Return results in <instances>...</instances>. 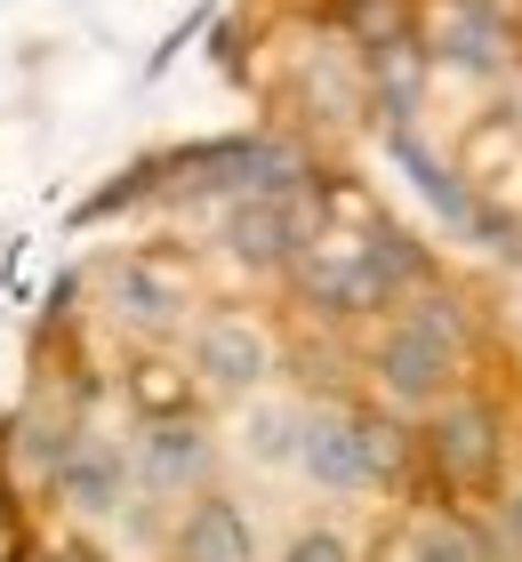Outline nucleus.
I'll use <instances>...</instances> for the list:
<instances>
[{
  "label": "nucleus",
  "mask_w": 522,
  "mask_h": 562,
  "mask_svg": "<svg viewBox=\"0 0 522 562\" xmlns=\"http://www.w3.org/2000/svg\"><path fill=\"white\" fill-rule=\"evenodd\" d=\"M242 411V426H233V442L225 450H242L249 467H298V434H306V402L298 394H249V402H233Z\"/></svg>",
  "instance_id": "nucleus-14"
},
{
  "label": "nucleus",
  "mask_w": 522,
  "mask_h": 562,
  "mask_svg": "<svg viewBox=\"0 0 522 562\" xmlns=\"http://www.w3.org/2000/svg\"><path fill=\"white\" fill-rule=\"evenodd\" d=\"M426 273H434V258L402 234L395 217L346 225V210H337V177H330V217L306 234V249L290 258V273H281V290H290L313 322L354 329V322L395 314L402 290H418Z\"/></svg>",
  "instance_id": "nucleus-1"
},
{
  "label": "nucleus",
  "mask_w": 522,
  "mask_h": 562,
  "mask_svg": "<svg viewBox=\"0 0 522 562\" xmlns=\"http://www.w3.org/2000/svg\"><path fill=\"white\" fill-rule=\"evenodd\" d=\"M81 297H89V266H65L57 281H48V297H41V314H33V362L81 338Z\"/></svg>",
  "instance_id": "nucleus-17"
},
{
  "label": "nucleus",
  "mask_w": 522,
  "mask_h": 562,
  "mask_svg": "<svg viewBox=\"0 0 522 562\" xmlns=\"http://www.w3.org/2000/svg\"><path fill=\"white\" fill-rule=\"evenodd\" d=\"M507 450H514L507 411L490 394H475V386H451L434 411H418V467H426L434 498H458V506L499 498Z\"/></svg>",
  "instance_id": "nucleus-5"
},
{
  "label": "nucleus",
  "mask_w": 522,
  "mask_h": 562,
  "mask_svg": "<svg viewBox=\"0 0 522 562\" xmlns=\"http://www.w3.org/2000/svg\"><path fill=\"white\" fill-rule=\"evenodd\" d=\"M24 554H33V562H113L97 547V530H65V539H41V530H33V547H24Z\"/></svg>",
  "instance_id": "nucleus-20"
},
{
  "label": "nucleus",
  "mask_w": 522,
  "mask_h": 562,
  "mask_svg": "<svg viewBox=\"0 0 522 562\" xmlns=\"http://www.w3.org/2000/svg\"><path fill=\"white\" fill-rule=\"evenodd\" d=\"M330 217V169L313 177V186H290V193H233L218 201V258L249 281H281L290 258L306 249V234Z\"/></svg>",
  "instance_id": "nucleus-7"
},
{
  "label": "nucleus",
  "mask_w": 522,
  "mask_h": 562,
  "mask_svg": "<svg viewBox=\"0 0 522 562\" xmlns=\"http://www.w3.org/2000/svg\"><path fill=\"white\" fill-rule=\"evenodd\" d=\"M81 418L89 411H73V394L48 370H33L24 402L0 418V515H9L16 547H33V515H57V467Z\"/></svg>",
  "instance_id": "nucleus-4"
},
{
  "label": "nucleus",
  "mask_w": 522,
  "mask_h": 562,
  "mask_svg": "<svg viewBox=\"0 0 522 562\" xmlns=\"http://www.w3.org/2000/svg\"><path fill=\"white\" fill-rule=\"evenodd\" d=\"M209 16H218V0H193V9L177 16V24H169V33H162V48H153V57H145V81H162V72H169L177 57H186V48H193V41L209 33Z\"/></svg>",
  "instance_id": "nucleus-19"
},
{
  "label": "nucleus",
  "mask_w": 522,
  "mask_h": 562,
  "mask_svg": "<svg viewBox=\"0 0 522 562\" xmlns=\"http://www.w3.org/2000/svg\"><path fill=\"white\" fill-rule=\"evenodd\" d=\"M137 506V482H129V434H104L97 418L73 426L65 467H57V515L81 530H113Z\"/></svg>",
  "instance_id": "nucleus-10"
},
{
  "label": "nucleus",
  "mask_w": 522,
  "mask_h": 562,
  "mask_svg": "<svg viewBox=\"0 0 522 562\" xmlns=\"http://www.w3.org/2000/svg\"><path fill=\"white\" fill-rule=\"evenodd\" d=\"M402 562H499V539L475 522V506L426 498V506L402 522Z\"/></svg>",
  "instance_id": "nucleus-13"
},
{
  "label": "nucleus",
  "mask_w": 522,
  "mask_h": 562,
  "mask_svg": "<svg viewBox=\"0 0 522 562\" xmlns=\"http://www.w3.org/2000/svg\"><path fill=\"white\" fill-rule=\"evenodd\" d=\"M218 474H225V434L209 426V402L162 411V418H129V482H137V498L153 515L186 506Z\"/></svg>",
  "instance_id": "nucleus-8"
},
{
  "label": "nucleus",
  "mask_w": 522,
  "mask_h": 562,
  "mask_svg": "<svg viewBox=\"0 0 522 562\" xmlns=\"http://www.w3.org/2000/svg\"><path fill=\"white\" fill-rule=\"evenodd\" d=\"M418 41H426L434 65L475 72V81H499L522 48V16L482 9V0H418Z\"/></svg>",
  "instance_id": "nucleus-11"
},
{
  "label": "nucleus",
  "mask_w": 522,
  "mask_h": 562,
  "mask_svg": "<svg viewBox=\"0 0 522 562\" xmlns=\"http://www.w3.org/2000/svg\"><path fill=\"white\" fill-rule=\"evenodd\" d=\"M362 362H370V386H378V402H395L402 418H418V411H434L442 394L451 386H466V353L451 346V338H434L426 322L418 314H386V329L370 338V353H362Z\"/></svg>",
  "instance_id": "nucleus-9"
},
{
  "label": "nucleus",
  "mask_w": 522,
  "mask_h": 562,
  "mask_svg": "<svg viewBox=\"0 0 522 562\" xmlns=\"http://www.w3.org/2000/svg\"><path fill=\"white\" fill-rule=\"evenodd\" d=\"M121 402H129V418H162V411H193L201 386H193V370L177 362V346H129Z\"/></svg>",
  "instance_id": "nucleus-15"
},
{
  "label": "nucleus",
  "mask_w": 522,
  "mask_h": 562,
  "mask_svg": "<svg viewBox=\"0 0 522 562\" xmlns=\"http://www.w3.org/2000/svg\"><path fill=\"white\" fill-rule=\"evenodd\" d=\"M177 362L193 370V386L201 402H249V394H266L274 378H281V329L257 314V305L242 297H209L201 314L177 329Z\"/></svg>",
  "instance_id": "nucleus-6"
},
{
  "label": "nucleus",
  "mask_w": 522,
  "mask_h": 562,
  "mask_svg": "<svg viewBox=\"0 0 522 562\" xmlns=\"http://www.w3.org/2000/svg\"><path fill=\"white\" fill-rule=\"evenodd\" d=\"M499 522H507V539L522 547V474H507V482H499Z\"/></svg>",
  "instance_id": "nucleus-21"
},
{
  "label": "nucleus",
  "mask_w": 522,
  "mask_h": 562,
  "mask_svg": "<svg viewBox=\"0 0 522 562\" xmlns=\"http://www.w3.org/2000/svg\"><path fill=\"white\" fill-rule=\"evenodd\" d=\"M482 9H507V16H522V0H482Z\"/></svg>",
  "instance_id": "nucleus-22"
},
{
  "label": "nucleus",
  "mask_w": 522,
  "mask_h": 562,
  "mask_svg": "<svg viewBox=\"0 0 522 562\" xmlns=\"http://www.w3.org/2000/svg\"><path fill=\"white\" fill-rule=\"evenodd\" d=\"M418 467V434L378 411V402L330 394L306 402V434H298V474L322 498H370V491H402Z\"/></svg>",
  "instance_id": "nucleus-2"
},
{
  "label": "nucleus",
  "mask_w": 522,
  "mask_h": 562,
  "mask_svg": "<svg viewBox=\"0 0 522 562\" xmlns=\"http://www.w3.org/2000/svg\"><path fill=\"white\" fill-rule=\"evenodd\" d=\"M201 305H209V281L186 241H137L97 258V314L121 346H177V329Z\"/></svg>",
  "instance_id": "nucleus-3"
},
{
  "label": "nucleus",
  "mask_w": 522,
  "mask_h": 562,
  "mask_svg": "<svg viewBox=\"0 0 522 562\" xmlns=\"http://www.w3.org/2000/svg\"><path fill=\"white\" fill-rule=\"evenodd\" d=\"M153 201V153H137V161H121L104 186H89L81 201L65 210V234H89V225H113V217H129V210H145Z\"/></svg>",
  "instance_id": "nucleus-16"
},
{
  "label": "nucleus",
  "mask_w": 522,
  "mask_h": 562,
  "mask_svg": "<svg viewBox=\"0 0 522 562\" xmlns=\"http://www.w3.org/2000/svg\"><path fill=\"white\" fill-rule=\"evenodd\" d=\"M274 562H362V547H354L337 522H298L290 539H281Z\"/></svg>",
  "instance_id": "nucleus-18"
},
{
  "label": "nucleus",
  "mask_w": 522,
  "mask_h": 562,
  "mask_svg": "<svg viewBox=\"0 0 522 562\" xmlns=\"http://www.w3.org/2000/svg\"><path fill=\"white\" fill-rule=\"evenodd\" d=\"M162 562H266V547H257L249 506L233 498L225 482H209V491H193L186 506H169Z\"/></svg>",
  "instance_id": "nucleus-12"
}]
</instances>
